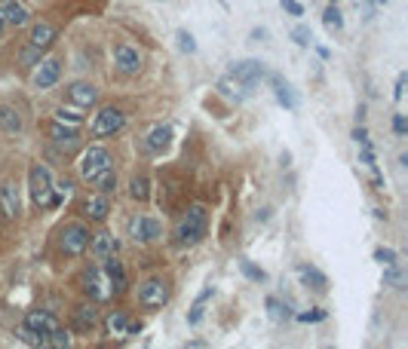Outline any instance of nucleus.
<instances>
[{"label": "nucleus", "mask_w": 408, "mask_h": 349, "mask_svg": "<svg viewBox=\"0 0 408 349\" xmlns=\"http://www.w3.org/2000/svg\"><path fill=\"white\" fill-rule=\"evenodd\" d=\"M28 187H31V200L41 208H58L62 200L56 196V181H52V172L43 166V163H34L28 172Z\"/></svg>", "instance_id": "obj_1"}, {"label": "nucleus", "mask_w": 408, "mask_h": 349, "mask_svg": "<svg viewBox=\"0 0 408 349\" xmlns=\"http://www.w3.org/2000/svg\"><path fill=\"white\" fill-rule=\"evenodd\" d=\"M206 227H209V215L203 206H190L188 212L181 215L179 227H175V245L188 248V245H196V242H203V236H206Z\"/></svg>", "instance_id": "obj_2"}, {"label": "nucleus", "mask_w": 408, "mask_h": 349, "mask_svg": "<svg viewBox=\"0 0 408 349\" xmlns=\"http://www.w3.org/2000/svg\"><path fill=\"white\" fill-rule=\"evenodd\" d=\"M123 129H126V114L120 108H102L92 114V123H89L92 138H111Z\"/></svg>", "instance_id": "obj_3"}, {"label": "nucleus", "mask_w": 408, "mask_h": 349, "mask_svg": "<svg viewBox=\"0 0 408 349\" xmlns=\"http://www.w3.org/2000/svg\"><path fill=\"white\" fill-rule=\"evenodd\" d=\"M77 169H80V178L83 181H92L95 175H102V172H108V169H114L111 166V154L104 147H98V144H92V147H87L80 154V163H77Z\"/></svg>", "instance_id": "obj_4"}, {"label": "nucleus", "mask_w": 408, "mask_h": 349, "mask_svg": "<svg viewBox=\"0 0 408 349\" xmlns=\"http://www.w3.org/2000/svg\"><path fill=\"white\" fill-rule=\"evenodd\" d=\"M89 227L87 224H68V227L58 233V248H62L68 258H80L89 245Z\"/></svg>", "instance_id": "obj_5"}, {"label": "nucleus", "mask_w": 408, "mask_h": 349, "mask_svg": "<svg viewBox=\"0 0 408 349\" xmlns=\"http://www.w3.org/2000/svg\"><path fill=\"white\" fill-rule=\"evenodd\" d=\"M80 282H83L80 288L87 291V298L95 300V304H104V300L114 298V288H111V282H108V276H104L102 267H89L87 273L80 276Z\"/></svg>", "instance_id": "obj_6"}, {"label": "nucleus", "mask_w": 408, "mask_h": 349, "mask_svg": "<svg viewBox=\"0 0 408 349\" xmlns=\"http://www.w3.org/2000/svg\"><path fill=\"white\" fill-rule=\"evenodd\" d=\"M169 300V282L163 276H150L138 285V304L144 309H160Z\"/></svg>", "instance_id": "obj_7"}, {"label": "nucleus", "mask_w": 408, "mask_h": 349, "mask_svg": "<svg viewBox=\"0 0 408 349\" xmlns=\"http://www.w3.org/2000/svg\"><path fill=\"white\" fill-rule=\"evenodd\" d=\"M227 74H230V77H236V80H240L242 86L255 89L261 80H264L267 68L258 62V58H246V62H234V64H230V71H227Z\"/></svg>", "instance_id": "obj_8"}, {"label": "nucleus", "mask_w": 408, "mask_h": 349, "mask_svg": "<svg viewBox=\"0 0 408 349\" xmlns=\"http://www.w3.org/2000/svg\"><path fill=\"white\" fill-rule=\"evenodd\" d=\"M163 227L157 218H148V215H133L129 218V236H133V242H154L160 239Z\"/></svg>", "instance_id": "obj_9"}, {"label": "nucleus", "mask_w": 408, "mask_h": 349, "mask_svg": "<svg viewBox=\"0 0 408 349\" xmlns=\"http://www.w3.org/2000/svg\"><path fill=\"white\" fill-rule=\"evenodd\" d=\"M49 138H52V144H56L62 154H74V150L80 147V135H77V126H65V123H58V120H52Z\"/></svg>", "instance_id": "obj_10"}, {"label": "nucleus", "mask_w": 408, "mask_h": 349, "mask_svg": "<svg viewBox=\"0 0 408 349\" xmlns=\"http://www.w3.org/2000/svg\"><path fill=\"white\" fill-rule=\"evenodd\" d=\"M114 64H117V71H120V74L133 77V74L141 71V52H138L135 46H126V43L114 46Z\"/></svg>", "instance_id": "obj_11"}, {"label": "nucleus", "mask_w": 408, "mask_h": 349, "mask_svg": "<svg viewBox=\"0 0 408 349\" xmlns=\"http://www.w3.org/2000/svg\"><path fill=\"white\" fill-rule=\"evenodd\" d=\"M58 77H62V62H58V58H43L34 71V86L37 89H52L58 83Z\"/></svg>", "instance_id": "obj_12"}, {"label": "nucleus", "mask_w": 408, "mask_h": 349, "mask_svg": "<svg viewBox=\"0 0 408 349\" xmlns=\"http://www.w3.org/2000/svg\"><path fill=\"white\" fill-rule=\"evenodd\" d=\"M65 95H68V101L74 104V108H95V101H98V89L92 86V83H83V80L71 83Z\"/></svg>", "instance_id": "obj_13"}, {"label": "nucleus", "mask_w": 408, "mask_h": 349, "mask_svg": "<svg viewBox=\"0 0 408 349\" xmlns=\"http://www.w3.org/2000/svg\"><path fill=\"white\" fill-rule=\"evenodd\" d=\"M22 322L31 328V331L43 334V337H46V334H49V331H56V328H62V325H58V319L49 313V309H28Z\"/></svg>", "instance_id": "obj_14"}, {"label": "nucleus", "mask_w": 408, "mask_h": 349, "mask_svg": "<svg viewBox=\"0 0 408 349\" xmlns=\"http://www.w3.org/2000/svg\"><path fill=\"white\" fill-rule=\"evenodd\" d=\"M169 144H172V126H166V123H157L144 135V150L148 154H163V150H169Z\"/></svg>", "instance_id": "obj_15"}, {"label": "nucleus", "mask_w": 408, "mask_h": 349, "mask_svg": "<svg viewBox=\"0 0 408 349\" xmlns=\"http://www.w3.org/2000/svg\"><path fill=\"white\" fill-rule=\"evenodd\" d=\"M19 212H22V202H19L16 184H0V218L16 221Z\"/></svg>", "instance_id": "obj_16"}, {"label": "nucleus", "mask_w": 408, "mask_h": 349, "mask_svg": "<svg viewBox=\"0 0 408 349\" xmlns=\"http://www.w3.org/2000/svg\"><path fill=\"white\" fill-rule=\"evenodd\" d=\"M80 212H83V218H89V221L102 224L104 218H108V212H111L108 193H95V196H87V200H83V206H80Z\"/></svg>", "instance_id": "obj_17"}, {"label": "nucleus", "mask_w": 408, "mask_h": 349, "mask_svg": "<svg viewBox=\"0 0 408 349\" xmlns=\"http://www.w3.org/2000/svg\"><path fill=\"white\" fill-rule=\"evenodd\" d=\"M267 80H271V86H273V95H276V101L282 104L286 110H298V95H295V89L288 86L286 80H282L280 74H264Z\"/></svg>", "instance_id": "obj_18"}, {"label": "nucleus", "mask_w": 408, "mask_h": 349, "mask_svg": "<svg viewBox=\"0 0 408 349\" xmlns=\"http://www.w3.org/2000/svg\"><path fill=\"white\" fill-rule=\"evenodd\" d=\"M89 254L95 261H104L108 254H117V248H120V242L114 239L111 233H95V236H89Z\"/></svg>", "instance_id": "obj_19"}, {"label": "nucleus", "mask_w": 408, "mask_h": 349, "mask_svg": "<svg viewBox=\"0 0 408 349\" xmlns=\"http://www.w3.org/2000/svg\"><path fill=\"white\" fill-rule=\"evenodd\" d=\"M102 269H104V276H108V282H111V288H114V294H123L126 291V269H123V263L114 258V254H108L102 263Z\"/></svg>", "instance_id": "obj_20"}, {"label": "nucleus", "mask_w": 408, "mask_h": 349, "mask_svg": "<svg viewBox=\"0 0 408 349\" xmlns=\"http://www.w3.org/2000/svg\"><path fill=\"white\" fill-rule=\"evenodd\" d=\"M295 273H298L301 285L313 288V291H326V288H328L326 273H322V269H317V267H310V263H298V267H295Z\"/></svg>", "instance_id": "obj_21"}, {"label": "nucleus", "mask_w": 408, "mask_h": 349, "mask_svg": "<svg viewBox=\"0 0 408 349\" xmlns=\"http://www.w3.org/2000/svg\"><path fill=\"white\" fill-rule=\"evenodd\" d=\"M0 12H3V22L12 25V28H22V25L31 22V12L25 10L19 0H3V3H0Z\"/></svg>", "instance_id": "obj_22"}, {"label": "nucleus", "mask_w": 408, "mask_h": 349, "mask_svg": "<svg viewBox=\"0 0 408 349\" xmlns=\"http://www.w3.org/2000/svg\"><path fill=\"white\" fill-rule=\"evenodd\" d=\"M71 325H74V331H80V334L92 331V328L98 325V309L92 306V304L77 306V309H74V319H71Z\"/></svg>", "instance_id": "obj_23"}, {"label": "nucleus", "mask_w": 408, "mask_h": 349, "mask_svg": "<svg viewBox=\"0 0 408 349\" xmlns=\"http://www.w3.org/2000/svg\"><path fill=\"white\" fill-rule=\"evenodd\" d=\"M34 49H49L52 43H56V28H52L49 22H37L34 28H31V40H28Z\"/></svg>", "instance_id": "obj_24"}, {"label": "nucleus", "mask_w": 408, "mask_h": 349, "mask_svg": "<svg viewBox=\"0 0 408 349\" xmlns=\"http://www.w3.org/2000/svg\"><path fill=\"white\" fill-rule=\"evenodd\" d=\"M129 315L123 313V309H114V313L104 315V328H108L111 337H129Z\"/></svg>", "instance_id": "obj_25"}, {"label": "nucleus", "mask_w": 408, "mask_h": 349, "mask_svg": "<svg viewBox=\"0 0 408 349\" xmlns=\"http://www.w3.org/2000/svg\"><path fill=\"white\" fill-rule=\"evenodd\" d=\"M218 92H221L225 98H230V101H242V98H246L252 89H249V86H242V83L236 80V77H230V74H227L225 80L218 83Z\"/></svg>", "instance_id": "obj_26"}, {"label": "nucleus", "mask_w": 408, "mask_h": 349, "mask_svg": "<svg viewBox=\"0 0 408 349\" xmlns=\"http://www.w3.org/2000/svg\"><path fill=\"white\" fill-rule=\"evenodd\" d=\"M0 129L10 132V135L22 132V117H19V110L10 108V104H3V108H0Z\"/></svg>", "instance_id": "obj_27"}, {"label": "nucleus", "mask_w": 408, "mask_h": 349, "mask_svg": "<svg viewBox=\"0 0 408 349\" xmlns=\"http://www.w3.org/2000/svg\"><path fill=\"white\" fill-rule=\"evenodd\" d=\"M209 298H212V285H206L200 294H196L194 306H190V313H188V325H200L203 313H206V300H209Z\"/></svg>", "instance_id": "obj_28"}, {"label": "nucleus", "mask_w": 408, "mask_h": 349, "mask_svg": "<svg viewBox=\"0 0 408 349\" xmlns=\"http://www.w3.org/2000/svg\"><path fill=\"white\" fill-rule=\"evenodd\" d=\"M129 196L138 200V202H148L150 200V181H148V178H144V175L133 178V184H129Z\"/></svg>", "instance_id": "obj_29"}, {"label": "nucleus", "mask_w": 408, "mask_h": 349, "mask_svg": "<svg viewBox=\"0 0 408 349\" xmlns=\"http://www.w3.org/2000/svg\"><path fill=\"white\" fill-rule=\"evenodd\" d=\"M89 184L98 190V193H111V190H117V172H114V169H108V172H102V175L92 178Z\"/></svg>", "instance_id": "obj_30"}, {"label": "nucleus", "mask_w": 408, "mask_h": 349, "mask_svg": "<svg viewBox=\"0 0 408 349\" xmlns=\"http://www.w3.org/2000/svg\"><path fill=\"white\" fill-rule=\"evenodd\" d=\"M83 108H74V104H68V108H58V114H56V120L58 123H65V126H80L83 123V114H80Z\"/></svg>", "instance_id": "obj_31"}, {"label": "nucleus", "mask_w": 408, "mask_h": 349, "mask_svg": "<svg viewBox=\"0 0 408 349\" xmlns=\"http://www.w3.org/2000/svg\"><path fill=\"white\" fill-rule=\"evenodd\" d=\"M322 25H326L328 31H341V28H344V16H341L338 3H328V10L322 12Z\"/></svg>", "instance_id": "obj_32"}, {"label": "nucleus", "mask_w": 408, "mask_h": 349, "mask_svg": "<svg viewBox=\"0 0 408 349\" xmlns=\"http://www.w3.org/2000/svg\"><path fill=\"white\" fill-rule=\"evenodd\" d=\"M384 285L396 288V291H403V288H405V273L396 267V263H387V269H384Z\"/></svg>", "instance_id": "obj_33"}, {"label": "nucleus", "mask_w": 408, "mask_h": 349, "mask_svg": "<svg viewBox=\"0 0 408 349\" xmlns=\"http://www.w3.org/2000/svg\"><path fill=\"white\" fill-rule=\"evenodd\" d=\"M267 315H271L273 322H286L292 313H288V304H282L280 298H267Z\"/></svg>", "instance_id": "obj_34"}, {"label": "nucleus", "mask_w": 408, "mask_h": 349, "mask_svg": "<svg viewBox=\"0 0 408 349\" xmlns=\"http://www.w3.org/2000/svg\"><path fill=\"white\" fill-rule=\"evenodd\" d=\"M16 337H19V340H22V344L34 346V349H37V346H43V340H46V337H43V334L31 331V328H28V325H25V322H22V325H19V328H16Z\"/></svg>", "instance_id": "obj_35"}, {"label": "nucleus", "mask_w": 408, "mask_h": 349, "mask_svg": "<svg viewBox=\"0 0 408 349\" xmlns=\"http://www.w3.org/2000/svg\"><path fill=\"white\" fill-rule=\"evenodd\" d=\"M68 344H71V337H68V331H65V328L49 331V334H46V340H43V346H52V349H65Z\"/></svg>", "instance_id": "obj_36"}, {"label": "nucleus", "mask_w": 408, "mask_h": 349, "mask_svg": "<svg viewBox=\"0 0 408 349\" xmlns=\"http://www.w3.org/2000/svg\"><path fill=\"white\" fill-rule=\"evenodd\" d=\"M240 269H242V276H246V279H252V282H264V279H267L264 269L255 267V263H252V261H246V258L240 261Z\"/></svg>", "instance_id": "obj_37"}, {"label": "nucleus", "mask_w": 408, "mask_h": 349, "mask_svg": "<svg viewBox=\"0 0 408 349\" xmlns=\"http://www.w3.org/2000/svg\"><path fill=\"white\" fill-rule=\"evenodd\" d=\"M292 40L298 43V46H310V43H313L310 28H307V25H298V28H292Z\"/></svg>", "instance_id": "obj_38"}, {"label": "nucleus", "mask_w": 408, "mask_h": 349, "mask_svg": "<svg viewBox=\"0 0 408 349\" xmlns=\"http://www.w3.org/2000/svg\"><path fill=\"white\" fill-rule=\"evenodd\" d=\"M326 309H304V313H298V322H304V325H313V322H322L326 319Z\"/></svg>", "instance_id": "obj_39"}, {"label": "nucleus", "mask_w": 408, "mask_h": 349, "mask_svg": "<svg viewBox=\"0 0 408 349\" xmlns=\"http://www.w3.org/2000/svg\"><path fill=\"white\" fill-rule=\"evenodd\" d=\"M179 49H181V52H188V56H194V52H196L194 34H188V31H179Z\"/></svg>", "instance_id": "obj_40"}, {"label": "nucleus", "mask_w": 408, "mask_h": 349, "mask_svg": "<svg viewBox=\"0 0 408 349\" xmlns=\"http://www.w3.org/2000/svg\"><path fill=\"white\" fill-rule=\"evenodd\" d=\"M374 261L384 263V267H387V263H396V252H393V248H384V245H381V248H374Z\"/></svg>", "instance_id": "obj_41"}, {"label": "nucleus", "mask_w": 408, "mask_h": 349, "mask_svg": "<svg viewBox=\"0 0 408 349\" xmlns=\"http://www.w3.org/2000/svg\"><path fill=\"white\" fill-rule=\"evenodd\" d=\"M280 6L288 12V16H304V6H301L298 0H280Z\"/></svg>", "instance_id": "obj_42"}, {"label": "nucleus", "mask_w": 408, "mask_h": 349, "mask_svg": "<svg viewBox=\"0 0 408 349\" xmlns=\"http://www.w3.org/2000/svg\"><path fill=\"white\" fill-rule=\"evenodd\" d=\"M393 132L396 135H408V120L403 114H393Z\"/></svg>", "instance_id": "obj_43"}, {"label": "nucleus", "mask_w": 408, "mask_h": 349, "mask_svg": "<svg viewBox=\"0 0 408 349\" xmlns=\"http://www.w3.org/2000/svg\"><path fill=\"white\" fill-rule=\"evenodd\" d=\"M405 80H408V74H399V80H396V89H393V98H403V92H405Z\"/></svg>", "instance_id": "obj_44"}, {"label": "nucleus", "mask_w": 408, "mask_h": 349, "mask_svg": "<svg viewBox=\"0 0 408 349\" xmlns=\"http://www.w3.org/2000/svg\"><path fill=\"white\" fill-rule=\"evenodd\" d=\"M353 141H356V144H368V132H365V126H356V129H353Z\"/></svg>", "instance_id": "obj_45"}, {"label": "nucleus", "mask_w": 408, "mask_h": 349, "mask_svg": "<svg viewBox=\"0 0 408 349\" xmlns=\"http://www.w3.org/2000/svg\"><path fill=\"white\" fill-rule=\"evenodd\" d=\"M264 37H267L264 28H255V31H252V40H264Z\"/></svg>", "instance_id": "obj_46"}, {"label": "nucleus", "mask_w": 408, "mask_h": 349, "mask_svg": "<svg viewBox=\"0 0 408 349\" xmlns=\"http://www.w3.org/2000/svg\"><path fill=\"white\" fill-rule=\"evenodd\" d=\"M188 346L190 349H203V346H206V340H188Z\"/></svg>", "instance_id": "obj_47"}, {"label": "nucleus", "mask_w": 408, "mask_h": 349, "mask_svg": "<svg viewBox=\"0 0 408 349\" xmlns=\"http://www.w3.org/2000/svg\"><path fill=\"white\" fill-rule=\"evenodd\" d=\"M6 28V22H3V12H0V31H3Z\"/></svg>", "instance_id": "obj_48"}, {"label": "nucleus", "mask_w": 408, "mask_h": 349, "mask_svg": "<svg viewBox=\"0 0 408 349\" xmlns=\"http://www.w3.org/2000/svg\"><path fill=\"white\" fill-rule=\"evenodd\" d=\"M328 3H338V0H328Z\"/></svg>", "instance_id": "obj_49"}]
</instances>
